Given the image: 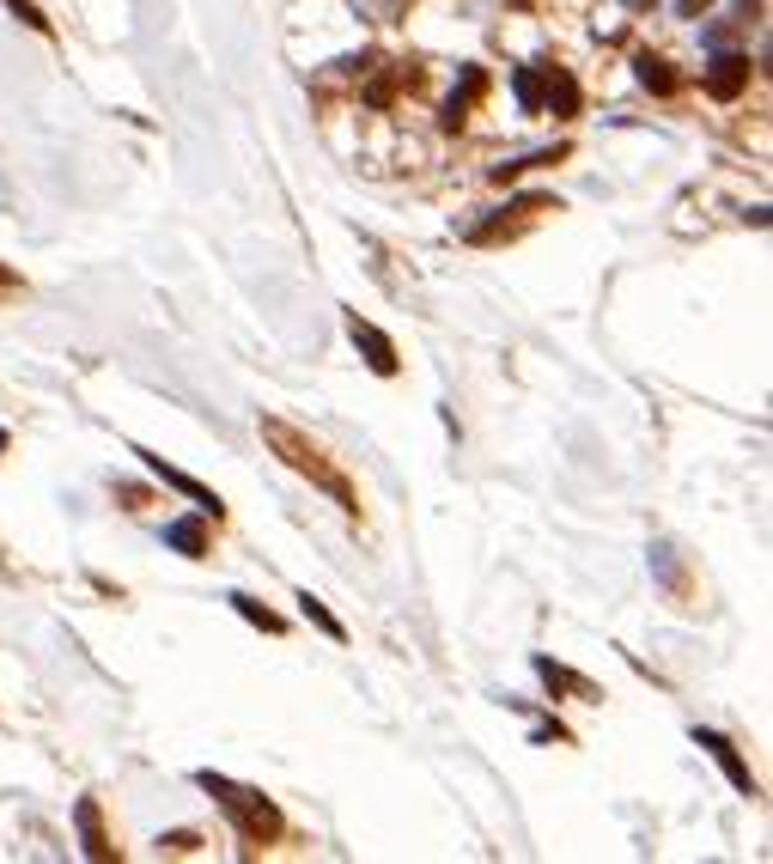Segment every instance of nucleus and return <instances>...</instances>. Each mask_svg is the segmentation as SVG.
I'll return each mask as SVG.
<instances>
[{"label":"nucleus","instance_id":"nucleus-5","mask_svg":"<svg viewBox=\"0 0 773 864\" xmlns=\"http://www.w3.org/2000/svg\"><path fill=\"white\" fill-rule=\"evenodd\" d=\"M134 457H141V463H146V469H153L165 487H177L184 499H196V511H201V518H213V524H220V511H225V506H220V494H213V487H201L196 475H184V469H170L165 457H153V451H134Z\"/></svg>","mask_w":773,"mask_h":864},{"label":"nucleus","instance_id":"nucleus-17","mask_svg":"<svg viewBox=\"0 0 773 864\" xmlns=\"http://www.w3.org/2000/svg\"><path fill=\"white\" fill-rule=\"evenodd\" d=\"M7 7H13V19H19V25H31V31H49V19H43V7H37V0H7Z\"/></svg>","mask_w":773,"mask_h":864},{"label":"nucleus","instance_id":"nucleus-20","mask_svg":"<svg viewBox=\"0 0 773 864\" xmlns=\"http://www.w3.org/2000/svg\"><path fill=\"white\" fill-rule=\"evenodd\" d=\"M731 7H737V19H743V25H749V19H761V0H731Z\"/></svg>","mask_w":773,"mask_h":864},{"label":"nucleus","instance_id":"nucleus-16","mask_svg":"<svg viewBox=\"0 0 773 864\" xmlns=\"http://www.w3.org/2000/svg\"><path fill=\"white\" fill-rule=\"evenodd\" d=\"M299 616H305V621H311V628H317V633H329V640H335V645H347V628H341V621H335V616H329V609H323V602H317V597H311V590H305V597H299Z\"/></svg>","mask_w":773,"mask_h":864},{"label":"nucleus","instance_id":"nucleus-14","mask_svg":"<svg viewBox=\"0 0 773 864\" xmlns=\"http://www.w3.org/2000/svg\"><path fill=\"white\" fill-rule=\"evenodd\" d=\"M225 602H232V609H238V616L250 621V628H263V633H287V621H280L275 609H263V602H256V597H244V590H232V597H225Z\"/></svg>","mask_w":773,"mask_h":864},{"label":"nucleus","instance_id":"nucleus-22","mask_svg":"<svg viewBox=\"0 0 773 864\" xmlns=\"http://www.w3.org/2000/svg\"><path fill=\"white\" fill-rule=\"evenodd\" d=\"M0 287H19V275H13V268H0Z\"/></svg>","mask_w":773,"mask_h":864},{"label":"nucleus","instance_id":"nucleus-10","mask_svg":"<svg viewBox=\"0 0 773 864\" xmlns=\"http://www.w3.org/2000/svg\"><path fill=\"white\" fill-rule=\"evenodd\" d=\"M542 104L554 117H578V79L566 67H542Z\"/></svg>","mask_w":773,"mask_h":864},{"label":"nucleus","instance_id":"nucleus-11","mask_svg":"<svg viewBox=\"0 0 773 864\" xmlns=\"http://www.w3.org/2000/svg\"><path fill=\"white\" fill-rule=\"evenodd\" d=\"M482 92H487V74H482V67H463V92H451V98H445V129H457V122L470 117V104H475Z\"/></svg>","mask_w":773,"mask_h":864},{"label":"nucleus","instance_id":"nucleus-1","mask_svg":"<svg viewBox=\"0 0 773 864\" xmlns=\"http://www.w3.org/2000/svg\"><path fill=\"white\" fill-rule=\"evenodd\" d=\"M263 439H268V451H275V457L287 463L292 475H305V481H311V487H323V494L335 499V506L347 511V518H360V494L347 487V475H341L335 463L323 457V445H311V439H305V432L292 427V420L263 414Z\"/></svg>","mask_w":773,"mask_h":864},{"label":"nucleus","instance_id":"nucleus-6","mask_svg":"<svg viewBox=\"0 0 773 864\" xmlns=\"http://www.w3.org/2000/svg\"><path fill=\"white\" fill-rule=\"evenodd\" d=\"M707 92L719 98V104L743 98V92H749V55H737V49H713V62H707Z\"/></svg>","mask_w":773,"mask_h":864},{"label":"nucleus","instance_id":"nucleus-3","mask_svg":"<svg viewBox=\"0 0 773 864\" xmlns=\"http://www.w3.org/2000/svg\"><path fill=\"white\" fill-rule=\"evenodd\" d=\"M542 213H561V201H554V196H518L511 208H499L494 220L470 225V244H499V237H518L530 220H542Z\"/></svg>","mask_w":773,"mask_h":864},{"label":"nucleus","instance_id":"nucleus-12","mask_svg":"<svg viewBox=\"0 0 773 864\" xmlns=\"http://www.w3.org/2000/svg\"><path fill=\"white\" fill-rule=\"evenodd\" d=\"M537 676L549 682V688H561V695H578V700H597V688H590L585 676H573L566 664H554V657H537Z\"/></svg>","mask_w":773,"mask_h":864},{"label":"nucleus","instance_id":"nucleus-19","mask_svg":"<svg viewBox=\"0 0 773 864\" xmlns=\"http://www.w3.org/2000/svg\"><path fill=\"white\" fill-rule=\"evenodd\" d=\"M707 7H713V0H676V19H700Z\"/></svg>","mask_w":773,"mask_h":864},{"label":"nucleus","instance_id":"nucleus-21","mask_svg":"<svg viewBox=\"0 0 773 864\" xmlns=\"http://www.w3.org/2000/svg\"><path fill=\"white\" fill-rule=\"evenodd\" d=\"M621 7H628V13H645V7H652V0H621Z\"/></svg>","mask_w":773,"mask_h":864},{"label":"nucleus","instance_id":"nucleus-13","mask_svg":"<svg viewBox=\"0 0 773 864\" xmlns=\"http://www.w3.org/2000/svg\"><path fill=\"white\" fill-rule=\"evenodd\" d=\"M633 67H640V86H645V92H658V98H670V92L682 86V79H676V67H670L664 55H640Z\"/></svg>","mask_w":773,"mask_h":864},{"label":"nucleus","instance_id":"nucleus-7","mask_svg":"<svg viewBox=\"0 0 773 864\" xmlns=\"http://www.w3.org/2000/svg\"><path fill=\"white\" fill-rule=\"evenodd\" d=\"M695 743L707 749L713 761H719V767H725V779H731V786L743 791V798H755V773H749V761L737 755V743H731V736H719V731H695Z\"/></svg>","mask_w":773,"mask_h":864},{"label":"nucleus","instance_id":"nucleus-8","mask_svg":"<svg viewBox=\"0 0 773 864\" xmlns=\"http://www.w3.org/2000/svg\"><path fill=\"white\" fill-rule=\"evenodd\" d=\"M74 828H79V852H86V859H98V864L117 859V846H110V834H104V816H98V798L74 804Z\"/></svg>","mask_w":773,"mask_h":864},{"label":"nucleus","instance_id":"nucleus-23","mask_svg":"<svg viewBox=\"0 0 773 864\" xmlns=\"http://www.w3.org/2000/svg\"><path fill=\"white\" fill-rule=\"evenodd\" d=\"M0 457H7V427H0Z\"/></svg>","mask_w":773,"mask_h":864},{"label":"nucleus","instance_id":"nucleus-2","mask_svg":"<svg viewBox=\"0 0 773 864\" xmlns=\"http://www.w3.org/2000/svg\"><path fill=\"white\" fill-rule=\"evenodd\" d=\"M196 786L208 791L213 804H220L225 816L238 822V834L250 840V846H268V840H280V810L263 798V791H244V786H232L225 773H196Z\"/></svg>","mask_w":773,"mask_h":864},{"label":"nucleus","instance_id":"nucleus-18","mask_svg":"<svg viewBox=\"0 0 773 864\" xmlns=\"http://www.w3.org/2000/svg\"><path fill=\"white\" fill-rule=\"evenodd\" d=\"M158 852H196V834H189V828H184V834H165V840H158Z\"/></svg>","mask_w":773,"mask_h":864},{"label":"nucleus","instance_id":"nucleus-9","mask_svg":"<svg viewBox=\"0 0 773 864\" xmlns=\"http://www.w3.org/2000/svg\"><path fill=\"white\" fill-rule=\"evenodd\" d=\"M165 549H177L184 561H208V518H201V511L170 518V524H165Z\"/></svg>","mask_w":773,"mask_h":864},{"label":"nucleus","instance_id":"nucleus-15","mask_svg":"<svg viewBox=\"0 0 773 864\" xmlns=\"http://www.w3.org/2000/svg\"><path fill=\"white\" fill-rule=\"evenodd\" d=\"M511 92H518V110H524V117H537L542 110V67H518V74H511Z\"/></svg>","mask_w":773,"mask_h":864},{"label":"nucleus","instance_id":"nucleus-4","mask_svg":"<svg viewBox=\"0 0 773 864\" xmlns=\"http://www.w3.org/2000/svg\"><path fill=\"white\" fill-rule=\"evenodd\" d=\"M347 335H354V347L366 354V366L378 372V378H396L402 372V354H396V341L384 335L372 317H360V311H347Z\"/></svg>","mask_w":773,"mask_h":864}]
</instances>
